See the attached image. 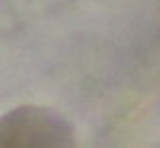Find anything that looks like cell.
<instances>
[{"mask_svg": "<svg viewBox=\"0 0 160 148\" xmlns=\"http://www.w3.org/2000/svg\"><path fill=\"white\" fill-rule=\"evenodd\" d=\"M69 124L43 108H17L0 117V148H72Z\"/></svg>", "mask_w": 160, "mask_h": 148, "instance_id": "obj_1", "label": "cell"}]
</instances>
